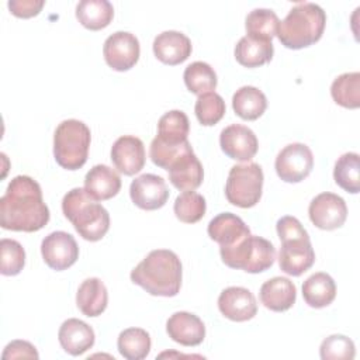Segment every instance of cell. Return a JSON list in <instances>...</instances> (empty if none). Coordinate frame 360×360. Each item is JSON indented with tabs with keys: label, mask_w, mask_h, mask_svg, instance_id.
Wrapping results in <instances>:
<instances>
[{
	"label": "cell",
	"mask_w": 360,
	"mask_h": 360,
	"mask_svg": "<svg viewBox=\"0 0 360 360\" xmlns=\"http://www.w3.org/2000/svg\"><path fill=\"white\" fill-rule=\"evenodd\" d=\"M41 253L48 267L62 271L76 263L79 259V246L70 233L55 231L42 239Z\"/></svg>",
	"instance_id": "8fae6325"
},
{
	"label": "cell",
	"mask_w": 360,
	"mask_h": 360,
	"mask_svg": "<svg viewBox=\"0 0 360 360\" xmlns=\"http://www.w3.org/2000/svg\"><path fill=\"white\" fill-rule=\"evenodd\" d=\"M219 255L228 267L256 274L273 266L276 248L270 240L249 233L233 246L219 248Z\"/></svg>",
	"instance_id": "8992f818"
},
{
	"label": "cell",
	"mask_w": 360,
	"mask_h": 360,
	"mask_svg": "<svg viewBox=\"0 0 360 360\" xmlns=\"http://www.w3.org/2000/svg\"><path fill=\"white\" fill-rule=\"evenodd\" d=\"M330 94L336 104L345 108H359L360 107V73L349 72L338 76L332 86Z\"/></svg>",
	"instance_id": "1f68e13d"
},
{
	"label": "cell",
	"mask_w": 360,
	"mask_h": 360,
	"mask_svg": "<svg viewBox=\"0 0 360 360\" xmlns=\"http://www.w3.org/2000/svg\"><path fill=\"white\" fill-rule=\"evenodd\" d=\"M308 215L311 222L323 231L340 228L347 218V205L345 200L333 193H321L309 202Z\"/></svg>",
	"instance_id": "7c38bea8"
},
{
	"label": "cell",
	"mask_w": 360,
	"mask_h": 360,
	"mask_svg": "<svg viewBox=\"0 0 360 360\" xmlns=\"http://www.w3.org/2000/svg\"><path fill=\"white\" fill-rule=\"evenodd\" d=\"M219 145L222 152L238 162L250 160L259 149L255 132L242 124H231L221 131Z\"/></svg>",
	"instance_id": "5bb4252c"
},
{
	"label": "cell",
	"mask_w": 360,
	"mask_h": 360,
	"mask_svg": "<svg viewBox=\"0 0 360 360\" xmlns=\"http://www.w3.org/2000/svg\"><path fill=\"white\" fill-rule=\"evenodd\" d=\"M181 262L169 249L152 250L131 271V281L156 297H174L181 287Z\"/></svg>",
	"instance_id": "7a4b0ae2"
},
{
	"label": "cell",
	"mask_w": 360,
	"mask_h": 360,
	"mask_svg": "<svg viewBox=\"0 0 360 360\" xmlns=\"http://www.w3.org/2000/svg\"><path fill=\"white\" fill-rule=\"evenodd\" d=\"M193 45L187 35L180 31H163L153 39L155 56L166 65H180L191 55Z\"/></svg>",
	"instance_id": "e0dca14e"
},
{
	"label": "cell",
	"mask_w": 360,
	"mask_h": 360,
	"mask_svg": "<svg viewBox=\"0 0 360 360\" xmlns=\"http://www.w3.org/2000/svg\"><path fill=\"white\" fill-rule=\"evenodd\" d=\"M169 180L180 191H194L204 179V169L193 150L179 156L169 167Z\"/></svg>",
	"instance_id": "d6986e66"
},
{
	"label": "cell",
	"mask_w": 360,
	"mask_h": 360,
	"mask_svg": "<svg viewBox=\"0 0 360 360\" xmlns=\"http://www.w3.org/2000/svg\"><path fill=\"white\" fill-rule=\"evenodd\" d=\"M207 232L219 248H229L248 236L250 229L240 217L232 212H221L210 221Z\"/></svg>",
	"instance_id": "44dd1931"
},
{
	"label": "cell",
	"mask_w": 360,
	"mask_h": 360,
	"mask_svg": "<svg viewBox=\"0 0 360 360\" xmlns=\"http://www.w3.org/2000/svg\"><path fill=\"white\" fill-rule=\"evenodd\" d=\"M166 332L172 340L183 346H198L205 338L204 322L194 314L179 311L166 322Z\"/></svg>",
	"instance_id": "ac0fdd59"
},
{
	"label": "cell",
	"mask_w": 360,
	"mask_h": 360,
	"mask_svg": "<svg viewBox=\"0 0 360 360\" xmlns=\"http://www.w3.org/2000/svg\"><path fill=\"white\" fill-rule=\"evenodd\" d=\"M274 48L271 41L242 37L235 46V58L245 68H259L271 60Z\"/></svg>",
	"instance_id": "4316f807"
},
{
	"label": "cell",
	"mask_w": 360,
	"mask_h": 360,
	"mask_svg": "<svg viewBox=\"0 0 360 360\" xmlns=\"http://www.w3.org/2000/svg\"><path fill=\"white\" fill-rule=\"evenodd\" d=\"M297 288L287 277H273L260 287L262 304L274 312H284L295 304Z\"/></svg>",
	"instance_id": "603a6c76"
},
{
	"label": "cell",
	"mask_w": 360,
	"mask_h": 360,
	"mask_svg": "<svg viewBox=\"0 0 360 360\" xmlns=\"http://www.w3.org/2000/svg\"><path fill=\"white\" fill-rule=\"evenodd\" d=\"M91 134L90 128L79 120L62 121L53 134V156L66 170H77L87 162Z\"/></svg>",
	"instance_id": "5b68a950"
},
{
	"label": "cell",
	"mask_w": 360,
	"mask_h": 360,
	"mask_svg": "<svg viewBox=\"0 0 360 360\" xmlns=\"http://www.w3.org/2000/svg\"><path fill=\"white\" fill-rule=\"evenodd\" d=\"M169 194L170 193L163 177L152 173L138 176L129 186L132 202L146 211L162 208L167 202Z\"/></svg>",
	"instance_id": "4fadbf2b"
},
{
	"label": "cell",
	"mask_w": 360,
	"mask_h": 360,
	"mask_svg": "<svg viewBox=\"0 0 360 360\" xmlns=\"http://www.w3.org/2000/svg\"><path fill=\"white\" fill-rule=\"evenodd\" d=\"M44 0H10L8 8L11 14L20 18H30L37 15L44 7Z\"/></svg>",
	"instance_id": "60d3db41"
},
{
	"label": "cell",
	"mask_w": 360,
	"mask_h": 360,
	"mask_svg": "<svg viewBox=\"0 0 360 360\" xmlns=\"http://www.w3.org/2000/svg\"><path fill=\"white\" fill-rule=\"evenodd\" d=\"M76 304L80 312L89 318L101 315L108 304L107 287L97 277L86 278L76 292Z\"/></svg>",
	"instance_id": "cb8c5ba5"
},
{
	"label": "cell",
	"mask_w": 360,
	"mask_h": 360,
	"mask_svg": "<svg viewBox=\"0 0 360 360\" xmlns=\"http://www.w3.org/2000/svg\"><path fill=\"white\" fill-rule=\"evenodd\" d=\"M219 312L233 321L245 322L257 314V302L255 295L245 287H228L218 297Z\"/></svg>",
	"instance_id": "2e32d148"
},
{
	"label": "cell",
	"mask_w": 360,
	"mask_h": 360,
	"mask_svg": "<svg viewBox=\"0 0 360 360\" xmlns=\"http://www.w3.org/2000/svg\"><path fill=\"white\" fill-rule=\"evenodd\" d=\"M114 17V7L108 0H82L76 6V18L91 31L105 28Z\"/></svg>",
	"instance_id": "83f0119b"
},
{
	"label": "cell",
	"mask_w": 360,
	"mask_h": 360,
	"mask_svg": "<svg viewBox=\"0 0 360 360\" xmlns=\"http://www.w3.org/2000/svg\"><path fill=\"white\" fill-rule=\"evenodd\" d=\"M278 17L273 10L269 8H255L246 15L245 28L246 35L256 39L271 41L277 35Z\"/></svg>",
	"instance_id": "d6a6232c"
},
{
	"label": "cell",
	"mask_w": 360,
	"mask_h": 360,
	"mask_svg": "<svg viewBox=\"0 0 360 360\" xmlns=\"http://www.w3.org/2000/svg\"><path fill=\"white\" fill-rule=\"evenodd\" d=\"M62 211L76 232L86 240L97 242L110 229L108 211L93 200L84 188L76 187L68 191L62 200Z\"/></svg>",
	"instance_id": "277c9868"
},
{
	"label": "cell",
	"mask_w": 360,
	"mask_h": 360,
	"mask_svg": "<svg viewBox=\"0 0 360 360\" xmlns=\"http://www.w3.org/2000/svg\"><path fill=\"white\" fill-rule=\"evenodd\" d=\"M335 183L347 193L360 191V156L356 152L343 153L335 163Z\"/></svg>",
	"instance_id": "4dcf8cb0"
},
{
	"label": "cell",
	"mask_w": 360,
	"mask_h": 360,
	"mask_svg": "<svg viewBox=\"0 0 360 360\" xmlns=\"http://www.w3.org/2000/svg\"><path fill=\"white\" fill-rule=\"evenodd\" d=\"M302 297L312 308L328 307L336 297V284L328 273L318 271L304 281Z\"/></svg>",
	"instance_id": "d4e9b609"
},
{
	"label": "cell",
	"mask_w": 360,
	"mask_h": 360,
	"mask_svg": "<svg viewBox=\"0 0 360 360\" xmlns=\"http://www.w3.org/2000/svg\"><path fill=\"white\" fill-rule=\"evenodd\" d=\"M277 176L285 183H300L314 169V155L311 149L301 142L284 146L274 162Z\"/></svg>",
	"instance_id": "9c48e42d"
},
{
	"label": "cell",
	"mask_w": 360,
	"mask_h": 360,
	"mask_svg": "<svg viewBox=\"0 0 360 360\" xmlns=\"http://www.w3.org/2000/svg\"><path fill=\"white\" fill-rule=\"evenodd\" d=\"M0 273L3 276H17L25 264V250L20 242L3 238L0 242Z\"/></svg>",
	"instance_id": "8d00e7d4"
},
{
	"label": "cell",
	"mask_w": 360,
	"mask_h": 360,
	"mask_svg": "<svg viewBox=\"0 0 360 360\" xmlns=\"http://www.w3.org/2000/svg\"><path fill=\"white\" fill-rule=\"evenodd\" d=\"M84 190L96 201L110 200L121 190V177L110 166L96 165L84 177Z\"/></svg>",
	"instance_id": "7402d4cb"
},
{
	"label": "cell",
	"mask_w": 360,
	"mask_h": 360,
	"mask_svg": "<svg viewBox=\"0 0 360 360\" xmlns=\"http://www.w3.org/2000/svg\"><path fill=\"white\" fill-rule=\"evenodd\" d=\"M188 131L190 122L186 112L172 110L159 118L156 138L166 145H180L187 141Z\"/></svg>",
	"instance_id": "f1b7e54d"
},
{
	"label": "cell",
	"mask_w": 360,
	"mask_h": 360,
	"mask_svg": "<svg viewBox=\"0 0 360 360\" xmlns=\"http://www.w3.org/2000/svg\"><path fill=\"white\" fill-rule=\"evenodd\" d=\"M41 186L30 176H15L0 198V225L7 231L37 232L49 221Z\"/></svg>",
	"instance_id": "6da1fadb"
},
{
	"label": "cell",
	"mask_w": 360,
	"mask_h": 360,
	"mask_svg": "<svg viewBox=\"0 0 360 360\" xmlns=\"http://www.w3.org/2000/svg\"><path fill=\"white\" fill-rule=\"evenodd\" d=\"M281 248L278 253V266L288 274L298 277L309 270L315 262V252L308 232L280 238Z\"/></svg>",
	"instance_id": "ba28073f"
},
{
	"label": "cell",
	"mask_w": 360,
	"mask_h": 360,
	"mask_svg": "<svg viewBox=\"0 0 360 360\" xmlns=\"http://www.w3.org/2000/svg\"><path fill=\"white\" fill-rule=\"evenodd\" d=\"M183 79L188 91L198 96L212 91L218 83L215 70L208 63L201 60L190 63L184 69Z\"/></svg>",
	"instance_id": "836d02e7"
},
{
	"label": "cell",
	"mask_w": 360,
	"mask_h": 360,
	"mask_svg": "<svg viewBox=\"0 0 360 360\" xmlns=\"http://www.w3.org/2000/svg\"><path fill=\"white\" fill-rule=\"evenodd\" d=\"M225 110L226 107L224 98L215 91L200 94L194 107L198 122L205 127H211L219 122L225 115Z\"/></svg>",
	"instance_id": "d590c367"
},
{
	"label": "cell",
	"mask_w": 360,
	"mask_h": 360,
	"mask_svg": "<svg viewBox=\"0 0 360 360\" xmlns=\"http://www.w3.org/2000/svg\"><path fill=\"white\" fill-rule=\"evenodd\" d=\"M150 336L142 328H128L118 335L117 347L127 360H142L150 352Z\"/></svg>",
	"instance_id": "f546056e"
},
{
	"label": "cell",
	"mask_w": 360,
	"mask_h": 360,
	"mask_svg": "<svg viewBox=\"0 0 360 360\" xmlns=\"http://www.w3.org/2000/svg\"><path fill=\"white\" fill-rule=\"evenodd\" d=\"M39 354L34 345L27 340H13L10 342L1 354L3 360L7 359H38Z\"/></svg>",
	"instance_id": "ab89813d"
},
{
	"label": "cell",
	"mask_w": 360,
	"mask_h": 360,
	"mask_svg": "<svg viewBox=\"0 0 360 360\" xmlns=\"http://www.w3.org/2000/svg\"><path fill=\"white\" fill-rule=\"evenodd\" d=\"M193 150L191 148V143L188 141L180 143V145H166L163 142H160L156 136L152 139L150 142V148H149V156H150V160L165 169V170H169L170 165L179 158L181 156L183 153L186 152H190Z\"/></svg>",
	"instance_id": "74e56055"
},
{
	"label": "cell",
	"mask_w": 360,
	"mask_h": 360,
	"mask_svg": "<svg viewBox=\"0 0 360 360\" xmlns=\"http://www.w3.org/2000/svg\"><path fill=\"white\" fill-rule=\"evenodd\" d=\"M58 339L66 353L80 356L93 347L96 336L90 325L77 318H69L60 325Z\"/></svg>",
	"instance_id": "ffe728a7"
},
{
	"label": "cell",
	"mask_w": 360,
	"mask_h": 360,
	"mask_svg": "<svg viewBox=\"0 0 360 360\" xmlns=\"http://www.w3.org/2000/svg\"><path fill=\"white\" fill-rule=\"evenodd\" d=\"M173 210L179 221L184 224H195L205 215L207 202L201 194L195 191H184L177 195Z\"/></svg>",
	"instance_id": "e575fe53"
},
{
	"label": "cell",
	"mask_w": 360,
	"mask_h": 360,
	"mask_svg": "<svg viewBox=\"0 0 360 360\" xmlns=\"http://www.w3.org/2000/svg\"><path fill=\"white\" fill-rule=\"evenodd\" d=\"M145 146L138 136H120L111 146L112 165L125 176L139 173L145 166Z\"/></svg>",
	"instance_id": "9a60e30c"
},
{
	"label": "cell",
	"mask_w": 360,
	"mask_h": 360,
	"mask_svg": "<svg viewBox=\"0 0 360 360\" xmlns=\"http://www.w3.org/2000/svg\"><path fill=\"white\" fill-rule=\"evenodd\" d=\"M103 55L111 69L117 72L129 70L139 59V41L128 31H117L104 41Z\"/></svg>",
	"instance_id": "30bf717a"
},
{
	"label": "cell",
	"mask_w": 360,
	"mask_h": 360,
	"mask_svg": "<svg viewBox=\"0 0 360 360\" xmlns=\"http://www.w3.org/2000/svg\"><path fill=\"white\" fill-rule=\"evenodd\" d=\"M263 179V170L257 163L232 166L225 184L226 200L240 208L255 207L262 197Z\"/></svg>",
	"instance_id": "52a82bcc"
},
{
	"label": "cell",
	"mask_w": 360,
	"mask_h": 360,
	"mask_svg": "<svg viewBox=\"0 0 360 360\" xmlns=\"http://www.w3.org/2000/svg\"><path fill=\"white\" fill-rule=\"evenodd\" d=\"M232 108L242 120L255 121L266 111L267 98L257 87L242 86L232 96Z\"/></svg>",
	"instance_id": "484cf974"
},
{
	"label": "cell",
	"mask_w": 360,
	"mask_h": 360,
	"mask_svg": "<svg viewBox=\"0 0 360 360\" xmlns=\"http://www.w3.org/2000/svg\"><path fill=\"white\" fill-rule=\"evenodd\" d=\"M326 14L315 3H297L278 22L277 38L288 49H302L318 42L323 34Z\"/></svg>",
	"instance_id": "3957f363"
},
{
	"label": "cell",
	"mask_w": 360,
	"mask_h": 360,
	"mask_svg": "<svg viewBox=\"0 0 360 360\" xmlns=\"http://www.w3.org/2000/svg\"><path fill=\"white\" fill-rule=\"evenodd\" d=\"M319 354L322 360H352L356 349L353 340L347 336L330 335L321 343Z\"/></svg>",
	"instance_id": "f35d334b"
}]
</instances>
